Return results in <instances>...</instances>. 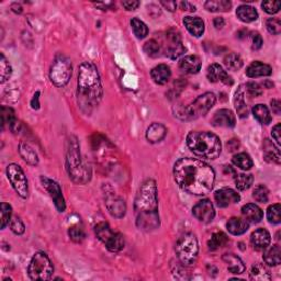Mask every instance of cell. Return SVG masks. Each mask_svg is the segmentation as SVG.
<instances>
[{"label": "cell", "mask_w": 281, "mask_h": 281, "mask_svg": "<svg viewBox=\"0 0 281 281\" xmlns=\"http://www.w3.org/2000/svg\"><path fill=\"white\" fill-rule=\"evenodd\" d=\"M174 178L184 191L195 196H205L213 188L215 172L202 160L186 157L174 165Z\"/></svg>", "instance_id": "cell-1"}, {"label": "cell", "mask_w": 281, "mask_h": 281, "mask_svg": "<svg viewBox=\"0 0 281 281\" xmlns=\"http://www.w3.org/2000/svg\"><path fill=\"white\" fill-rule=\"evenodd\" d=\"M136 227L151 232L160 226L158 213V190L155 180L146 179L142 183L134 201Z\"/></svg>", "instance_id": "cell-2"}, {"label": "cell", "mask_w": 281, "mask_h": 281, "mask_svg": "<svg viewBox=\"0 0 281 281\" xmlns=\"http://www.w3.org/2000/svg\"><path fill=\"white\" fill-rule=\"evenodd\" d=\"M103 96L101 79L98 68L91 62L80 64L77 79V102L84 114L90 115Z\"/></svg>", "instance_id": "cell-3"}, {"label": "cell", "mask_w": 281, "mask_h": 281, "mask_svg": "<svg viewBox=\"0 0 281 281\" xmlns=\"http://www.w3.org/2000/svg\"><path fill=\"white\" fill-rule=\"evenodd\" d=\"M187 145L201 158L216 159L222 152L220 137L208 131H192L187 135Z\"/></svg>", "instance_id": "cell-4"}, {"label": "cell", "mask_w": 281, "mask_h": 281, "mask_svg": "<svg viewBox=\"0 0 281 281\" xmlns=\"http://www.w3.org/2000/svg\"><path fill=\"white\" fill-rule=\"evenodd\" d=\"M66 168L74 183L84 185L90 180L91 171L85 164L80 155V148L76 136H71L66 149Z\"/></svg>", "instance_id": "cell-5"}, {"label": "cell", "mask_w": 281, "mask_h": 281, "mask_svg": "<svg viewBox=\"0 0 281 281\" xmlns=\"http://www.w3.org/2000/svg\"><path fill=\"white\" fill-rule=\"evenodd\" d=\"M215 102L216 97L214 93L205 92L199 96L188 107L178 109L176 116L182 120H195V119L207 115L213 108Z\"/></svg>", "instance_id": "cell-6"}, {"label": "cell", "mask_w": 281, "mask_h": 281, "mask_svg": "<svg viewBox=\"0 0 281 281\" xmlns=\"http://www.w3.org/2000/svg\"><path fill=\"white\" fill-rule=\"evenodd\" d=\"M175 252H176L177 258L179 259L180 264L188 267L193 266L196 264L199 254V244L197 237L191 233L183 235L176 243Z\"/></svg>", "instance_id": "cell-7"}, {"label": "cell", "mask_w": 281, "mask_h": 281, "mask_svg": "<svg viewBox=\"0 0 281 281\" xmlns=\"http://www.w3.org/2000/svg\"><path fill=\"white\" fill-rule=\"evenodd\" d=\"M53 272L54 266L48 256L43 252L35 253L28 268L30 279L35 281L49 280L53 276Z\"/></svg>", "instance_id": "cell-8"}, {"label": "cell", "mask_w": 281, "mask_h": 281, "mask_svg": "<svg viewBox=\"0 0 281 281\" xmlns=\"http://www.w3.org/2000/svg\"><path fill=\"white\" fill-rule=\"evenodd\" d=\"M72 77V63L71 60L63 54L55 56L53 64L49 71V78L56 87H64L70 82Z\"/></svg>", "instance_id": "cell-9"}, {"label": "cell", "mask_w": 281, "mask_h": 281, "mask_svg": "<svg viewBox=\"0 0 281 281\" xmlns=\"http://www.w3.org/2000/svg\"><path fill=\"white\" fill-rule=\"evenodd\" d=\"M95 233L99 241L107 246L108 251L118 253L124 248V237L120 233H115L108 223L101 222L95 227Z\"/></svg>", "instance_id": "cell-10"}, {"label": "cell", "mask_w": 281, "mask_h": 281, "mask_svg": "<svg viewBox=\"0 0 281 281\" xmlns=\"http://www.w3.org/2000/svg\"><path fill=\"white\" fill-rule=\"evenodd\" d=\"M7 177L12 188L22 199H27L29 196L28 179L24 175L22 168L17 164H10L7 167Z\"/></svg>", "instance_id": "cell-11"}, {"label": "cell", "mask_w": 281, "mask_h": 281, "mask_svg": "<svg viewBox=\"0 0 281 281\" xmlns=\"http://www.w3.org/2000/svg\"><path fill=\"white\" fill-rule=\"evenodd\" d=\"M41 183L44 187L45 190L48 192V195L53 199L56 210L59 212H64L66 209L65 200L62 195V190L60 185L55 182V180L48 178L46 176H41Z\"/></svg>", "instance_id": "cell-12"}, {"label": "cell", "mask_w": 281, "mask_h": 281, "mask_svg": "<svg viewBox=\"0 0 281 281\" xmlns=\"http://www.w3.org/2000/svg\"><path fill=\"white\" fill-rule=\"evenodd\" d=\"M167 46H166V56L172 59L176 60L180 55H183L186 51L185 46L183 45L182 37H180L179 33L177 31L171 30L167 32Z\"/></svg>", "instance_id": "cell-13"}, {"label": "cell", "mask_w": 281, "mask_h": 281, "mask_svg": "<svg viewBox=\"0 0 281 281\" xmlns=\"http://www.w3.org/2000/svg\"><path fill=\"white\" fill-rule=\"evenodd\" d=\"M192 214L199 222L208 224L214 220L215 210L210 200L204 199L193 207Z\"/></svg>", "instance_id": "cell-14"}, {"label": "cell", "mask_w": 281, "mask_h": 281, "mask_svg": "<svg viewBox=\"0 0 281 281\" xmlns=\"http://www.w3.org/2000/svg\"><path fill=\"white\" fill-rule=\"evenodd\" d=\"M207 77L211 83H218L221 82L223 84H226L228 86L233 85V79L230 75L227 73V71H224V68L217 63L211 64L208 67L207 71Z\"/></svg>", "instance_id": "cell-15"}, {"label": "cell", "mask_w": 281, "mask_h": 281, "mask_svg": "<svg viewBox=\"0 0 281 281\" xmlns=\"http://www.w3.org/2000/svg\"><path fill=\"white\" fill-rule=\"evenodd\" d=\"M214 199L218 208H227L231 204L237 203L241 200L239 193L231 188H223L214 193Z\"/></svg>", "instance_id": "cell-16"}, {"label": "cell", "mask_w": 281, "mask_h": 281, "mask_svg": "<svg viewBox=\"0 0 281 281\" xmlns=\"http://www.w3.org/2000/svg\"><path fill=\"white\" fill-rule=\"evenodd\" d=\"M105 205H107V209L112 216H115L117 218H121L124 216V214H126V211H127L126 202H124L123 199L116 196L115 193H111V195L107 196V199H105Z\"/></svg>", "instance_id": "cell-17"}, {"label": "cell", "mask_w": 281, "mask_h": 281, "mask_svg": "<svg viewBox=\"0 0 281 281\" xmlns=\"http://www.w3.org/2000/svg\"><path fill=\"white\" fill-rule=\"evenodd\" d=\"M211 122L214 127L218 128H234L236 119L234 114L231 110L221 109L215 112Z\"/></svg>", "instance_id": "cell-18"}, {"label": "cell", "mask_w": 281, "mask_h": 281, "mask_svg": "<svg viewBox=\"0 0 281 281\" xmlns=\"http://www.w3.org/2000/svg\"><path fill=\"white\" fill-rule=\"evenodd\" d=\"M271 242L270 233L266 229L255 230L251 235V243L256 251H264Z\"/></svg>", "instance_id": "cell-19"}, {"label": "cell", "mask_w": 281, "mask_h": 281, "mask_svg": "<svg viewBox=\"0 0 281 281\" xmlns=\"http://www.w3.org/2000/svg\"><path fill=\"white\" fill-rule=\"evenodd\" d=\"M242 216L251 226V224H257L263 220L264 212L258 205L248 203L242 208Z\"/></svg>", "instance_id": "cell-20"}, {"label": "cell", "mask_w": 281, "mask_h": 281, "mask_svg": "<svg viewBox=\"0 0 281 281\" xmlns=\"http://www.w3.org/2000/svg\"><path fill=\"white\" fill-rule=\"evenodd\" d=\"M179 68L186 74H197L201 70V60L196 55L185 56L179 61Z\"/></svg>", "instance_id": "cell-21"}, {"label": "cell", "mask_w": 281, "mask_h": 281, "mask_svg": "<svg viewBox=\"0 0 281 281\" xmlns=\"http://www.w3.org/2000/svg\"><path fill=\"white\" fill-rule=\"evenodd\" d=\"M184 24L186 29L188 30V32L196 36V37H200L203 33H204V22L201 18L199 17H185L184 18Z\"/></svg>", "instance_id": "cell-22"}, {"label": "cell", "mask_w": 281, "mask_h": 281, "mask_svg": "<svg viewBox=\"0 0 281 281\" xmlns=\"http://www.w3.org/2000/svg\"><path fill=\"white\" fill-rule=\"evenodd\" d=\"M272 73V68L270 65L261 63L259 61H255L247 67L246 75L251 78L269 76Z\"/></svg>", "instance_id": "cell-23"}, {"label": "cell", "mask_w": 281, "mask_h": 281, "mask_svg": "<svg viewBox=\"0 0 281 281\" xmlns=\"http://www.w3.org/2000/svg\"><path fill=\"white\" fill-rule=\"evenodd\" d=\"M167 135V128L161 123L155 122L146 130V139L149 143H159Z\"/></svg>", "instance_id": "cell-24"}, {"label": "cell", "mask_w": 281, "mask_h": 281, "mask_svg": "<svg viewBox=\"0 0 281 281\" xmlns=\"http://www.w3.org/2000/svg\"><path fill=\"white\" fill-rule=\"evenodd\" d=\"M224 263L228 266V270L233 274H242L245 271L246 267L243 260L234 254H226L222 257Z\"/></svg>", "instance_id": "cell-25"}, {"label": "cell", "mask_w": 281, "mask_h": 281, "mask_svg": "<svg viewBox=\"0 0 281 281\" xmlns=\"http://www.w3.org/2000/svg\"><path fill=\"white\" fill-rule=\"evenodd\" d=\"M151 76L157 85H166L168 80L171 79L172 71L168 65L159 64L153 68L151 72Z\"/></svg>", "instance_id": "cell-26"}, {"label": "cell", "mask_w": 281, "mask_h": 281, "mask_svg": "<svg viewBox=\"0 0 281 281\" xmlns=\"http://www.w3.org/2000/svg\"><path fill=\"white\" fill-rule=\"evenodd\" d=\"M234 105L240 118H246L248 116V108L245 102V87L243 85L240 86L235 92Z\"/></svg>", "instance_id": "cell-27"}, {"label": "cell", "mask_w": 281, "mask_h": 281, "mask_svg": "<svg viewBox=\"0 0 281 281\" xmlns=\"http://www.w3.org/2000/svg\"><path fill=\"white\" fill-rule=\"evenodd\" d=\"M264 158L267 163L279 165L281 161L279 147L273 144L270 140H265L264 142Z\"/></svg>", "instance_id": "cell-28"}, {"label": "cell", "mask_w": 281, "mask_h": 281, "mask_svg": "<svg viewBox=\"0 0 281 281\" xmlns=\"http://www.w3.org/2000/svg\"><path fill=\"white\" fill-rule=\"evenodd\" d=\"M264 261L268 266H278L281 263V247L278 244L267 246L264 252Z\"/></svg>", "instance_id": "cell-29"}, {"label": "cell", "mask_w": 281, "mask_h": 281, "mask_svg": "<svg viewBox=\"0 0 281 281\" xmlns=\"http://www.w3.org/2000/svg\"><path fill=\"white\" fill-rule=\"evenodd\" d=\"M19 154L22 157V159L26 161L27 164L31 166H36L39 164V156H37L36 152L27 143L21 142L19 144Z\"/></svg>", "instance_id": "cell-30"}, {"label": "cell", "mask_w": 281, "mask_h": 281, "mask_svg": "<svg viewBox=\"0 0 281 281\" xmlns=\"http://www.w3.org/2000/svg\"><path fill=\"white\" fill-rule=\"evenodd\" d=\"M236 16L242 22L251 23L258 19V12L252 6L242 5L236 9Z\"/></svg>", "instance_id": "cell-31"}, {"label": "cell", "mask_w": 281, "mask_h": 281, "mask_svg": "<svg viewBox=\"0 0 281 281\" xmlns=\"http://www.w3.org/2000/svg\"><path fill=\"white\" fill-rule=\"evenodd\" d=\"M249 228V224L242 217H232L227 223V229L231 234L242 235L244 234Z\"/></svg>", "instance_id": "cell-32"}, {"label": "cell", "mask_w": 281, "mask_h": 281, "mask_svg": "<svg viewBox=\"0 0 281 281\" xmlns=\"http://www.w3.org/2000/svg\"><path fill=\"white\" fill-rule=\"evenodd\" d=\"M2 119H3V126L8 124L11 132L17 133L20 130V122L17 120L15 116V111L11 108L3 107L2 108Z\"/></svg>", "instance_id": "cell-33"}, {"label": "cell", "mask_w": 281, "mask_h": 281, "mask_svg": "<svg viewBox=\"0 0 281 281\" xmlns=\"http://www.w3.org/2000/svg\"><path fill=\"white\" fill-rule=\"evenodd\" d=\"M252 111L256 120L260 122L261 124L267 126V124H269L271 122L272 118L270 115V111L265 104H256Z\"/></svg>", "instance_id": "cell-34"}, {"label": "cell", "mask_w": 281, "mask_h": 281, "mask_svg": "<svg viewBox=\"0 0 281 281\" xmlns=\"http://www.w3.org/2000/svg\"><path fill=\"white\" fill-rule=\"evenodd\" d=\"M249 277L252 280L257 281H268L271 279L270 272L268 270V268L263 264H256L252 267L251 272H249Z\"/></svg>", "instance_id": "cell-35"}, {"label": "cell", "mask_w": 281, "mask_h": 281, "mask_svg": "<svg viewBox=\"0 0 281 281\" xmlns=\"http://www.w3.org/2000/svg\"><path fill=\"white\" fill-rule=\"evenodd\" d=\"M204 7L211 12H226L232 8V3L229 0H209L204 4Z\"/></svg>", "instance_id": "cell-36"}, {"label": "cell", "mask_w": 281, "mask_h": 281, "mask_svg": "<svg viewBox=\"0 0 281 281\" xmlns=\"http://www.w3.org/2000/svg\"><path fill=\"white\" fill-rule=\"evenodd\" d=\"M228 242H229V237L226 233L215 232L212 234L210 241L208 242V246L210 251H216V249L227 245Z\"/></svg>", "instance_id": "cell-37"}, {"label": "cell", "mask_w": 281, "mask_h": 281, "mask_svg": "<svg viewBox=\"0 0 281 281\" xmlns=\"http://www.w3.org/2000/svg\"><path fill=\"white\" fill-rule=\"evenodd\" d=\"M232 163L243 171H249L253 167V160L251 156L246 153H239L233 156Z\"/></svg>", "instance_id": "cell-38"}, {"label": "cell", "mask_w": 281, "mask_h": 281, "mask_svg": "<svg viewBox=\"0 0 281 281\" xmlns=\"http://www.w3.org/2000/svg\"><path fill=\"white\" fill-rule=\"evenodd\" d=\"M131 28L133 30L134 35L140 40L145 39L148 34L147 26L142 20H140L139 18H133L132 20H131Z\"/></svg>", "instance_id": "cell-39"}, {"label": "cell", "mask_w": 281, "mask_h": 281, "mask_svg": "<svg viewBox=\"0 0 281 281\" xmlns=\"http://www.w3.org/2000/svg\"><path fill=\"white\" fill-rule=\"evenodd\" d=\"M234 182L236 188L239 190H247L253 185L254 177L252 174H239L235 175Z\"/></svg>", "instance_id": "cell-40"}, {"label": "cell", "mask_w": 281, "mask_h": 281, "mask_svg": "<svg viewBox=\"0 0 281 281\" xmlns=\"http://www.w3.org/2000/svg\"><path fill=\"white\" fill-rule=\"evenodd\" d=\"M224 64L230 71H239L243 67V60L236 53H230L224 58Z\"/></svg>", "instance_id": "cell-41"}, {"label": "cell", "mask_w": 281, "mask_h": 281, "mask_svg": "<svg viewBox=\"0 0 281 281\" xmlns=\"http://www.w3.org/2000/svg\"><path fill=\"white\" fill-rule=\"evenodd\" d=\"M12 73V68L9 64L8 60L5 58V55H0V83L5 84L10 78Z\"/></svg>", "instance_id": "cell-42"}, {"label": "cell", "mask_w": 281, "mask_h": 281, "mask_svg": "<svg viewBox=\"0 0 281 281\" xmlns=\"http://www.w3.org/2000/svg\"><path fill=\"white\" fill-rule=\"evenodd\" d=\"M267 218L271 224H279L281 222V205L279 203L272 204L267 209Z\"/></svg>", "instance_id": "cell-43"}, {"label": "cell", "mask_w": 281, "mask_h": 281, "mask_svg": "<svg viewBox=\"0 0 281 281\" xmlns=\"http://www.w3.org/2000/svg\"><path fill=\"white\" fill-rule=\"evenodd\" d=\"M68 235H70L71 240L75 243H82L86 237L85 231L79 224H74V226L68 229Z\"/></svg>", "instance_id": "cell-44"}, {"label": "cell", "mask_w": 281, "mask_h": 281, "mask_svg": "<svg viewBox=\"0 0 281 281\" xmlns=\"http://www.w3.org/2000/svg\"><path fill=\"white\" fill-rule=\"evenodd\" d=\"M253 198L257 202L266 203L268 202V199H269V190H268L267 187L264 185L256 186L253 191Z\"/></svg>", "instance_id": "cell-45"}, {"label": "cell", "mask_w": 281, "mask_h": 281, "mask_svg": "<svg viewBox=\"0 0 281 281\" xmlns=\"http://www.w3.org/2000/svg\"><path fill=\"white\" fill-rule=\"evenodd\" d=\"M143 49H144V52L148 56H151V58H157L160 53V46L158 44V42H156L155 40L147 41L144 44Z\"/></svg>", "instance_id": "cell-46"}, {"label": "cell", "mask_w": 281, "mask_h": 281, "mask_svg": "<svg viewBox=\"0 0 281 281\" xmlns=\"http://www.w3.org/2000/svg\"><path fill=\"white\" fill-rule=\"evenodd\" d=\"M12 209L8 203L3 202L0 205V214H2V229H5L11 221Z\"/></svg>", "instance_id": "cell-47"}, {"label": "cell", "mask_w": 281, "mask_h": 281, "mask_svg": "<svg viewBox=\"0 0 281 281\" xmlns=\"http://www.w3.org/2000/svg\"><path fill=\"white\" fill-rule=\"evenodd\" d=\"M9 227H10V230L12 231V232H14L17 235H21V234L24 233V231H26V227H24L23 222L21 221V218L18 217V216H15V217L11 218V221L9 223Z\"/></svg>", "instance_id": "cell-48"}, {"label": "cell", "mask_w": 281, "mask_h": 281, "mask_svg": "<svg viewBox=\"0 0 281 281\" xmlns=\"http://www.w3.org/2000/svg\"><path fill=\"white\" fill-rule=\"evenodd\" d=\"M267 30L273 35H278L281 32V21L278 18H270L266 22Z\"/></svg>", "instance_id": "cell-49"}, {"label": "cell", "mask_w": 281, "mask_h": 281, "mask_svg": "<svg viewBox=\"0 0 281 281\" xmlns=\"http://www.w3.org/2000/svg\"><path fill=\"white\" fill-rule=\"evenodd\" d=\"M245 91H247L249 96L255 97V98L260 97L261 95H263V89H261V87L257 83H254V82L246 84Z\"/></svg>", "instance_id": "cell-50"}, {"label": "cell", "mask_w": 281, "mask_h": 281, "mask_svg": "<svg viewBox=\"0 0 281 281\" xmlns=\"http://www.w3.org/2000/svg\"><path fill=\"white\" fill-rule=\"evenodd\" d=\"M261 7L269 15H274L279 12L280 7H281V3L280 2H264L261 4Z\"/></svg>", "instance_id": "cell-51"}, {"label": "cell", "mask_w": 281, "mask_h": 281, "mask_svg": "<svg viewBox=\"0 0 281 281\" xmlns=\"http://www.w3.org/2000/svg\"><path fill=\"white\" fill-rule=\"evenodd\" d=\"M252 48L254 49V51H258V49L261 48V46H263L264 44V41H263V37H261L260 34L258 33H255L253 34V37H252Z\"/></svg>", "instance_id": "cell-52"}, {"label": "cell", "mask_w": 281, "mask_h": 281, "mask_svg": "<svg viewBox=\"0 0 281 281\" xmlns=\"http://www.w3.org/2000/svg\"><path fill=\"white\" fill-rule=\"evenodd\" d=\"M280 134H281V124L278 123L272 128V131H271V135L273 137V140L277 142L278 145L281 144V135Z\"/></svg>", "instance_id": "cell-53"}, {"label": "cell", "mask_w": 281, "mask_h": 281, "mask_svg": "<svg viewBox=\"0 0 281 281\" xmlns=\"http://www.w3.org/2000/svg\"><path fill=\"white\" fill-rule=\"evenodd\" d=\"M122 6L127 10H135L140 6V2H136V0H128V2H122Z\"/></svg>", "instance_id": "cell-54"}, {"label": "cell", "mask_w": 281, "mask_h": 281, "mask_svg": "<svg viewBox=\"0 0 281 281\" xmlns=\"http://www.w3.org/2000/svg\"><path fill=\"white\" fill-rule=\"evenodd\" d=\"M270 104H271V108H272V111L274 112V114H276V115L281 114V102H280L279 99H272L270 101Z\"/></svg>", "instance_id": "cell-55"}, {"label": "cell", "mask_w": 281, "mask_h": 281, "mask_svg": "<svg viewBox=\"0 0 281 281\" xmlns=\"http://www.w3.org/2000/svg\"><path fill=\"white\" fill-rule=\"evenodd\" d=\"M31 107L34 110L40 109V92H35V95L33 96L32 100H31Z\"/></svg>", "instance_id": "cell-56"}, {"label": "cell", "mask_w": 281, "mask_h": 281, "mask_svg": "<svg viewBox=\"0 0 281 281\" xmlns=\"http://www.w3.org/2000/svg\"><path fill=\"white\" fill-rule=\"evenodd\" d=\"M239 147H240L239 140H231V141L228 142V148H229L230 152H234Z\"/></svg>", "instance_id": "cell-57"}, {"label": "cell", "mask_w": 281, "mask_h": 281, "mask_svg": "<svg viewBox=\"0 0 281 281\" xmlns=\"http://www.w3.org/2000/svg\"><path fill=\"white\" fill-rule=\"evenodd\" d=\"M213 24L216 29H222L224 26H226V21L222 17H217L213 20Z\"/></svg>", "instance_id": "cell-58"}, {"label": "cell", "mask_w": 281, "mask_h": 281, "mask_svg": "<svg viewBox=\"0 0 281 281\" xmlns=\"http://www.w3.org/2000/svg\"><path fill=\"white\" fill-rule=\"evenodd\" d=\"M160 4L163 5L165 8H167L168 10L172 11V12L176 10V8H177V4L175 3V2H167V3L166 2H161Z\"/></svg>", "instance_id": "cell-59"}, {"label": "cell", "mask_w": 281, "mask_h": 281, "mask_svg": "<svg viewBox=\"0 0 281 281\" xmlns=\"http://www.w3.org/2000/svg\"><path fill=\"white\" fill-rule=\"evenodd\" d=\"M180 7H182L184 10H187V11H196L195 6L191 5L190 3H187V2L180 3Z\"/></svg>", "instance_id": "cell-60"}, {"label": "cell", "mask_w": 281, "mask_h": 281, "mask_svg": "<svg viewBox=\"0 0 281 281\" xmlns=\"http://www.w3.org/2000/svg\"><path fill=\"white\" fill-rule=\"evenodd\" d=\"M12 7H16V9L14 10V11L16 12V14H21V12H22V7H21L20 5L14 4V5H12Z\"/></svg>", "instance_id": "cell-61"}]
</instances>
